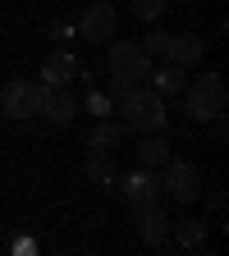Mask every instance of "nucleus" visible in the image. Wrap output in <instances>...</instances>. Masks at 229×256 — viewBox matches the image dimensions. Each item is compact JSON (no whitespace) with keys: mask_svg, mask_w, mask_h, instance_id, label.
I'll return each instance as SVG.
<instances>
[{"mask_svg":"<svg viewBox=\"0 0 229 256\" xmlns=\"http://www.w3.org/2000/svg\"><path fill=\"white\" fill-rule=\"evenodd\" d=\"M170 224H174V220H165V210H160V202H156V206H142L138 234H142L147 247H170Z\"/></svg>","mask_w":229,"mask_h":256,"instance_id":"10","label":"nucleus"},{"mask_svg":"<svg viewBox=\"0 0 229 256\" xmlns=\"http://www.w3.org/2000/svg\"><path fill=\"white\" fill-rule=\"evenodd\" d=\"M74 78H83V69H78V60H74L69 50H51V55L42 60V82H46V87H69Z\"/></svg>","mask_w":229,"mask_h":256,"instance_id":"8","label":"nucleus"},{"mask_svg":"<svg viewBox=\"0 0 229 256\" xmlns=\"http://www.w3.org/2000/svg\"><path fill=\"white\" fill-rule=\"evenodd\" d=\"M170 234H174V247L179 252H202L206 247V224L202 220H174Z\"/></svg>","mask_w":229,"mask_h":256,"instance_id":"13","label":"nucleus"},{"mask_svg":"<svg viewBox=\"0 0 229 256\" xmlns=\"http://www.w3.org/2000/svg\"><path fill=\"white\" fill-rule=\"evenodd\" d=\"M42 114L55 124V128H69L74 124V114H78V101L64 87H46V101H42Z\"/></svg>","mask_w":229,"mask_h":256,"instance_id":"11","label":"nucleus"},{"mask_svg":"<svg viewBox=\"0 0 229 256\" xmlns=\"http://www.w3.org/2000/svg\"><path fill=\"white\" fill-rule=\"evenodd\" d=\"M165 42H170L165 32H147V37H142V50L147 55H165Z\"/></svg>","mask_w":229,"mask_h":256,"instance_id":"19","label":"nucleus"},{"mask_svg":"<svg viewBox=\"0 0 229 256\" xmlns=\"http://www.w3.org/2000/svg\"><path fill=\"white\" fill-rule=\"evenodd\" d=\"M83 106H87V114H96V119H106V114H115V106L106 101L101 92H87V101H83Z\"/></svg>","mask_w":229,"mask_h":256,"instance_id":"18","label":"nucleus"},{"mask_svg":"<svg viewBox=\"0 0 229 256\" xmlns=\"http://www.w3.org/2000/svg\"><path fill=\"white\" fill-rule=\"evenodd\" d=\"M160 188L170 192L174 206H192L202 197V170L188 165V160H165V174H160Z\"/></svg>","mask_w":229,"mask_h":256,"instance_id":"4","label":"nucleus"},{"mask_svg":"<svg viewBox=\"0 0 229 256\" xmlns=\"http://www.w3.org/2000/svg\"><path fill=\"white\" fill-rule=\"evenodd\" d=\"M128 5H133V14H138V18H160L170 0H128Z\"/></svg>","mask_w":229,"mask_h":256,"instance_id":"17","label":"nucleus"},{"mask_svg":"<svg viewBox=\"0 0 229 256\" xmlns=\"http://www.w3.org/2000/svg\"><path fill=\"white\" fill-rule=\"evenodd\" d=\"M138 160L142 165H151V170H160L170 160V142L160 138V133H142V142H138Z\"/></svg>","mask_w":229,"mask_h":256,"instance_id":"16","label":"nucleus"},{"mask_svg":"<svg viewBox=\"0 0 229 256\" xmlns=\"http://www.w3.org/2000/svg\"><path fill=\"white\" fill-rule=\"evenodd\" d=\"M115 23H119V14H115V5H87L83 10V18H78V37L83 42H110L115 37Z\"/></svg>","mask_w":229,"mask_h":256,"instance_id":"7","label":"nucleus"},{"mask_svg":"<svg viewBox=\"0 0 229 256\" xmlns=\"http://www.w3.org/2000/svg\"><path fill=\"white\" fill-rule=\"evenodd\" d=\"M106 69H110V87L124 92L151 74V55L142 46H128V42H110V55H106Z\"/></svg>","mask_w":229,"mask_h":256,"instance_id":"3","label":"nucleus"},{"mask_svg":"<svg viewBox=\"0 0 229 256\" xmlns=\"http://www.w3.org/2000/svg\"><path fill=\"white\" fill-rule=\"evenodd\" d=\"M87 178L96 183V188H110L115 178H119V170H115V156L110 151H101V146H87Z\"/></svg>","mask_w":229,"mask_h":256,"instance_id":"12","label":"nucleus"},{"mask_svg":"<svg viewBox=\"0 0 229 256\" xmlns=\"http://www.w3.org/2000/svg\"><path fill=\"white\" fill-rule=\"evenodd\" d=\"M202 55H206V42H202V37H192V32H179V37H170V42H165V60H170V64H179V69H192V64H202Z\"/></svg>","mask_w":229,"mask_h":256,"instance_id":"9","label":"nucleus"},{"mask_svg":"<svg viewBox=\"0 0 229 256\" xmlns=\"http://www.w3.org/2000/svg\"><path fill=\"white\" fill-rule=\"evenodd\" d=\"M124 197H128V206H156L160 197H165V188H160V170H151V165H142V170H133V174H124Z\"/></svg>","mask_w":229,"mask_h":256,"instance_id":"6","label":"nucleus"},{"mask_svg":"<svg viewBox=\"0 0 229 256\" xmlns=\"http://www.w3.org/2000/svg\"><path fill=\"white\" fill-rule=\"evenodd\" d=\"M147 78H151V87H156L160 96H174V92L188 87V69H179V64H160V69L147 74Z\"/></svg>","mask_w":229,"mask_h":256,"instance_id":"15","label":"nucleus"},{"mask_svg":"<svg viewBox=\"0 0 229 256\" xmlns=\"http://www.w3.org/2000/svg\"><path fill=\"white\" fill-rule=\"evenodd\" d=\"M42 101H46V82H32V78H19V82H10L0 92V110L10 119H37Z\"/></svg>","mask_w":229,"mask_h":256,"instance_id":"5","label":"nucleus"},{"mask_svg":"<svg viewBox=\"0 0 229 256\" xmlns=\"http://www.w3.org/2000/svg\"><path fill=\"white\" fill-rule=\"evenodd\" d=\"M124 138H128V128H124L119 119H110V114H106V119H101V124H96L92 133H87V146H101V151H110V146H119Z\"/></svg>","mask_w":229,"mask_h":256,"instance_id":"14","label":"nucleus"},{"mask_svg":"<svg viewBox=\"0 0 229 256\" xmlns=\"http://www.w3.org/2000/svg\"><path fill=\"white\" fill-rule=\"evenodd\" d=\"M224 106H229V92H224V78L220 74H202V78H192L188 87H183V114H192V119H224Z\"/></svg>","mask_w":229,"mask_h":256,"instance_id":"2","label":"nucleus"},{"mask_svg":"<svg viewBox=\"0 0 229 256\" xmlns=\"http://www.w3.org/2000/svg\"><path fill=\"white\" fill-rule=\"evenodd\" d=\"M119 124L128 128V133H165L170 128V110H165V96H160L156 87H124L119 92Z\"/></svg>","mask_w":229,"mask_h":256,"instance_id":"1","label":"nucleus"}]
</instances>
